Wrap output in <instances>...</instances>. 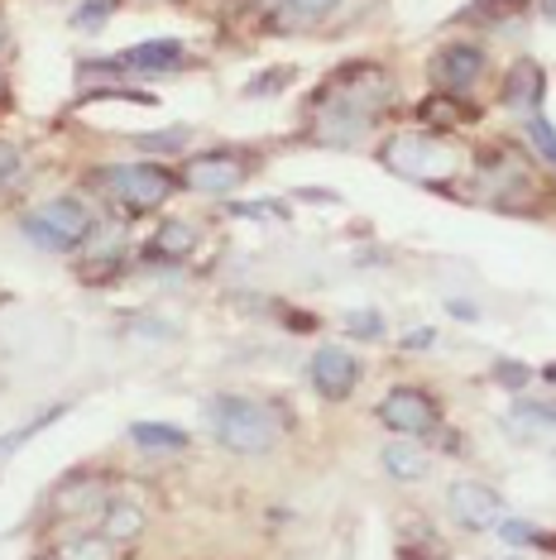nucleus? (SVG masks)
<instances>
[{"label": "nucleus", "instance_id": "1", "mask_svg": "<svg viewBox=\"0 0 556 560\" xmlns=\"http://www.w3.org/2000/svg\"><path fill=\"white\" fill-rule=\"evenodd\" d=\"M207 417H211V431L221 436L225 451H240V455H264L278 445V436H283V417H278L269 402L240 398V393L211 398Z\"/></svg>", "mask_w": 556, "mask_h": 560}, {"label": "nucleus", "instance_id": "2", "mask_svg": "<svg viewBox=\"0 0 556 560\" xmlns=\"http://www.w3.org/2000/svg\"><path fill=\"white\" fill-rule=\"evenodd\" d=\"M20 231L34 240L39 249H54V254H68L82 235H92V211L82 207L78 197H58V201H44L39 211H30L20 221Z\"/></svg>", "mask_w": 556, "mask_h": 560}, {"label": "nucleus", "instance_id": "3", "mask_svg": "<svg viewBox=\"0 0 556 560\" xmlns=\"http://www.w3.org/2000/svg\"><path fill=\"white\" fill-rule=\"evenodd\" d=\"M101 187L111 192L116 207H130L135 215H144V211H159L178 183H173V173L163 168V163H130V168L101 173Z\"/></svg>", "mask_w": 556, "mask_h": 560}, {"label": "nucleus", "instance_id": "4", "mask_svg": "<svg viewBox=\"0 0 556 560\" xmlns=\"http://www.w3.org/2000/svg\"><path fill=\"white\" fill-rule=\"evenodd\" d=\"M384 163L394 173H408V177H447L451 168H456V159H451L441 144H432V135L394 139V144L384 149Z\"/></svg>", "mask_w": 556, "mask_h": 560}, {"label": "nucleus", "instance_id": "5", "mask_svg": "<svg viewBox=\"0 0 556 560\" xmlns=\"http://www.w3.org/2000/svg\"><path fill=\"white\" fill-rule=\"evenodd\" d=\"M447 508L456 513L461 527H471V532H489V527H499V522H503V499L489 489V483H479V479L451 483Z\"/></svg>", "mask_w": 556, "mask_h": 560}, {"label": "nucleus", "instance_id": "6", "mask_svg": "<svg viewBox=\"0 0 556 560\" xmlns=\"http://www.w3.org/2000/svg\"><path fill=\"white\" fill-rule=\"evenodd\" d=\"M379 417L398 431V436H422L437 422V402L422 388H389L379 402Z\"/></svg>", "mask_w": 556, "mask_h": 560}, {"label": "nucleus", "instance_id": "7", "mask_svg": "<svg viewBox=\"0 0 556 560\" xmlns=\"http://www.w3.org/2000/svg\"><path fill=\"white\" fill-rule=\"evenodd\" d=\"M308 374H312V384H317L322 398L340 402L350 388L360 384V360H356L350 350H340V346H322V350L308 360Z\"/></svg>", "mask_w": 556, "mask_h": 560}, {"label": "nucleus", "instance_id": "8", "mask_svg": "<svg viewBox=\"0 0 556 560\" xmlns=\"http://www.w3.org/2000/svg\"><path fill=\"white\" fill-rule=\"evenodd\" d=\"M245 173H250V168H245V163H240L235 154L217 149V154H201V159L187 163L183 183L193 187V192H201V197H225V192H235Z\"/></svg>", "mask_w": 556, "mask_h": 560}, {"label": "nucleus", "instance_id": "9", "mask_svg": "<svg viewBox=\"0 0 556 560\" xmlns=\"http://www.w3.org/2000/svg\"><path fill=\"white\" fill-rule=\"evenodd\" d=\"M479 72H485V54H479L475 44H451V48H441L437 62H432V78L447 86L451 96L471 92L479 82Z\"/></svg>", "mask_w": 556, "mask_h": 560}, {"label": "nucleus", "instance_id": "10", "mask_svg": "<svg viewBox=\"0 0 556 560\" xmlns=\"http://www.w3.org/2000/svg\"><path fill=\"white\" fill-rule=\"evenodd\" d=\"M183 62V44L178 39H149L135 48H120L111 68H130V72H169Z\"/></svg>", "mask_w": 556, "mask_h": 560}, {"label": "nucleus", "instance_id": "11", "mask_svg": "<svg viewBox=\"0 0 556 560\" xmlns=\"http://www.w3.org/2000/svg\"><path fill=\"white\" fill-rule=\"evenodd\" d=\"M542 92H547V72L537 68L533 58H518L503 78V106H518V110H533Z\"/></svg>", "mask_w": 556, "mask_h": 560}, {"label": "nucleus", "instance_id": "12", "mask_svg": "<svg viewBox=\"0 0 556 560\" xmlns=\"http://www.w3.org/2000/svg\"><path fill=\"white\" fill-rule=\"evenodd\" d=\"M417 120H422L432 135L461 130V125H465V101L451 96V92H432V96L422 101V106H417Z\"/></svg>", "mask_w": 556, "mask_h": 560}, {"label": "nucleus", "instance_id": "13", "mask_svg": "<svg viewBox=\"0 0 556 560\" xmlns=\"http://www.w3.org/2000/svg\"><path fill=\"white\" fill-rule=\"evenodd\" d=\"M379 460H384L389 479H403V483H413V479H422V475H427V455L417 451L413 441H389Z\"/></svg>", "mask_w": 556, "mask_h": 560}, {"label": "nucleus", "instance_id": "14", "mask_svg": "<svg viewBox=\"0 0 556 560\" xmlns=\"http://www.w3.org/2000/svg\"><path fill=\"white\" fill-rule=\"evenodd\" d=\"M130 441L139 445V451H183L193 436H187L183 427H173V422H135Z\"/></svg>", "mask_w": 556, "mask_h": 560}, {"label": "nucleus", "instance_id": "15", "mask_svg": "<svg viewBox=\"0 0 556 560\" xmlns=\"http://www.w3.org/2000/svg\"><path fill=\"white\" fill-rule=\"evenodd\" d=\"M144 532V513L135 503H111L106 517H101V537L106 541H135Z\"/></svg>", "mask_w": 556, "mask_h": 560}, {"label": "nucleus", "instance_id": "16", "mask_svg": "<svg viewBox=\"0 0 556 560\" xmlns=\"http://www.w3.org/2000/svg\"><path fill=\"white\" fill-rule=\"evenodd\" d=\"M193 245H197V231L187 221H163L154 235V254H163V259H187Z\"/></svg>", "mask_w": 556, "mask_h": 560}, {"label": "nucleus", "instance_id": "17", "mask_svg": "<svg viewBox=\"0 0 556 560\" xmlns=\"http://www.w3.org/2000/svg\"><path fill=\"white\" fill-rule=\"evenodd\" d=\"M513 422L533 427L542 441H556V402H513Z\"/></svg>", "mask_w": 556, "mask_h": 560}, {"label": "nucleus", "instance_id": "18", "mask_svg": "<svg viewBox=\"0 0 556 560\" xmlns=\"http://www.w3.org/2000/svg\"><path fill=\"white\" fill-rule=\"evenodd\" d=\"M82 503H101V483L96 479H68L58 489V513L62 517H72Z\"/></svg>", "mask_w": 556, "mask_h": 560}, {"label": "nucleus", "instance_id": "19", "mask_svg": "<svg viewBox=\"0 0 556 560\" xmlns=\"http://www.w3.org/2000/svg\"><path fill=\"white\" fill-rule=\"evenodd\" d=\"M58 560H116V556H111L106 537H72L68 546H62Z\"/></svg>", "mask_w": 556, "mask_h": 560}, {"label": "nucleus", "instance_id": "20", "mask_svg": "<svg viewBox=\"0 0 556 560\" xmlns=\"http://www.w3.org/2000/svg\"><path fill=\"white\" fill-rule=\"evenodd\" d=\"M111 10H116V0H82L78 15H72V24H78V30H86V34H96L101 24L111 20Z\"/></svg>", "mask_w": 556, "mask_h": 560}, {"label": "nucleus", "instance_id": "21", "mask_svg": "<svg viewBox=\"0 0 556 560\" xmlns=\"http://www.w3.org/2000/svg\"><path fill=\"white\" fill-rule=\"evenodd\" d=\"M528 135H533L537 154L547 159V163H556V125L547 116H533V120H528Z\"/></svg>", "mask_w": 556, "mask_h": 560}, {"label": "nucleus", "instance_id": "22", "mask_svg": "<svg viewBox=\"0 0 556 560\" xmlns=\"http://www.w3.org/2000/svg\"><path fill=\"white\" fill-rule=\"evenodd\" d=\"M135 144H139V149H159V154H173V149L187 144V130L178 125V130H169V135H139Z\"/></svg>", "mask_w": 556, "mask_h": 560}, {"label": "nucleus", "instance_id": "23", "mask_svg": "<svg viewBox=\"0 0 556 560\" xmlns=\"http://www.w3.org/2000/svg\"><path fill=\"white\" fill-rule=\"evenodd\" d=\"M346 326H350V336H364V340H379V336H384V326H379L374 312H350Z\"/></svg>", "mask_w": 556, "mask_h": 560}, {"label": "nucleus", "instance_id": "24", "mask_svg": "<svg viewBox=\"0 0 556 560\" xmlns=\"http://www.w3.org/2000/svg\"><path fill=\"white\" fill-rule=\"evenodd\" d=\"M15 177H20V149L0 139V187H10Z\"/></svg>", "mask_w": 556, "mask_h": 560}, {"label": "nucleus", "instance_id": "25", "mask_svg": "<svg viewBox=\"0 0 556 560\" xmlns=\"http://www.w3.org/2000/svg\"><path fill=\"white\" fill-rule=\"evenodd\" d=\"M336 5H340V0H288V10H293V15H308V20L332 15Z\"/></svg>", "mask_w": 556, "mask_h": 560}, {"label": "nucleus", "instance_id": "26", "mask_svg": "<svg viewBox=\"0 0 556 560\" xmlns=\"http://www.w3.org/2000/svg\"><path fill=\"white\" fill-rule=\"evenodd\" d=\"M283 82H293V72L288 68H278V72H264V78L250 82V96H269V86H283Z\"/></svg>", "mask_w": 556, "mask_h": 560}, {"label": "nucleus", "instance_id": "27", "mask_svg": "<svg viewBox=\"0 0 556 560\" xmlns=\"http://www.w3.org/2000/svg\"><path fill=\"white\" fill-rule=\"evenodd\" d=\"M499 532H503V541H509V546H528V541H533V527H528V522H499Z\"/></svg>", "mask_w": 556, "mask_h": 560}, {"label": "nucleus", "instance_id": "28", "mask_svg": "<svg viewBox=\"0 0 556 560\" xmlns=\"http://www.w3.org/2000/svg\"><path fill=\"white\" fill-rule=\"evenodd\" d=\"M495 378H499V384H513V388H518V384H528V369H523V364H499Z\"/></svg>", "mask_w": 556, "mask_h": 560}, {"label": "nucleus", "instance_id": "29", "mask_svg": "<svg viewBox=\"0 0 556 560\" xmlns=\"http://www.w3.org/2000/svg\"><path fill=\"white\" fill-rule=\"evenodd\" d=\"M447 307H451V312H456V316H465V322H479V312L471 307V302H461V298H451V302H447Z\"/></svg>", "mask_w": 556, "mask_h": 560}, {"label": "nucleus", "instance_id": "30", "mask_svg": "<svg viewBox=\"0 0 556 560\" xmlns=\"http://www.w3.org/2000/svg\"><path fill=\"white\" fill-rule=\"evenodd\" d=\"M403 346H408V350H422V346H432V330H413V336L403 340Z\"/></svg>", "mask_w": 556, "mask_h": 560}, {"label": "nucleus", "instance_id": "31", "mask_svg": "<svg viewBox=\"0 0 556 560\" xmlns=\"http://www.w3.org/2000/svg\"><path fill=\"white\" fill-rule=\"evenodd\" d=\"M547 15H552V20H556V0H547Z\"/></svg>", "mask_w": 556, "mask_h": 560}, {"label": "nucleus", "instance_id": "32", "mask_svg": "<svg viewBox=\"0 0 556 560\" xmlns=\"http://www.w3.org/2000/svg\"><path fill=\"white\" fill-rule=\"evenodd\" d=\"M547 384H556V364H552V369H547Z\"/></svg>", "mask_w": 556, "mask_h": 560}, {"label": "nucleus", "instance_id": "33", "mask_svg": "<svg viewBox=\"0 0 556 560\" xmlns=\"http://www.w3.org/2000/svg\"><path fill=\"white\" fill-rule=\"evenodd\" d=\"M39 560H58V556H39Z\"/></svg>", "mask_w": 556, "mask_h": 560}, {"label": "nucleus", "instance_id": "34", "mask_svg": "<svg viewBox=\"0 0 556 560\" xmlns=\"http://www.w3.org/2000/svg\"><path fill=\"white\" fill-rule=\"evenodd\" d=\"M0 96H5V82H0Z\"/></svg>", "mask_w": 556, "mask_h": 560}]
</instances>
